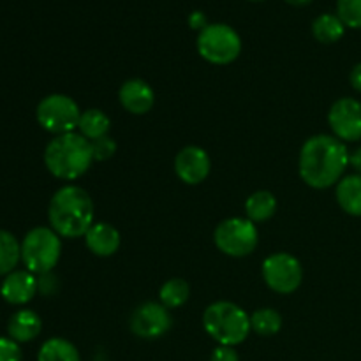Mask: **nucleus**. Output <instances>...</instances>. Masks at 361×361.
Listing matches in <instances>:
<instances>
[{"mask_svg":"<svg viewBox=\"0 0 361 361\" xmlns=\"http://www.w3.org/2000/svg\"><path fill=\"white\" fill-rule=\"evenodd\" d=\"M62 254L60 236L51 228H34L21 242V261L34 275H46L56 267Z\"/></svg>","mask_w":361,"mask_h":361,"instance_id":"nucleus-5","label":"nucleus"},{"mask_svg":"<svg viewBox=\"0 0 361 361\" xmlns=\"http://www.w3.org/2000/svg\"><path fill=\"white\" fill-rule=\"evenodd\" d=\"M42 330V321L34 310H18L11 316L9 323H7V334L9 338L14 342L21 344V342H30L41 334Z\"/></svg>","mask_w":361,"mask_h":361,"instance_id":"nucleus-16","label":"nucleus"},{"mask_svg":"<svg viewBox=\"0 0 361 361\" xmlns=\"http://www.w3.org/2000/svg\"><path fill=\"white\" fill-rule=\"evenodd\" d=\"M337 16L349 28H361V0H337Z\"/></svg>","mask_w":361,"mask_h":361,"instance_id":"nucleus-25","label":"nucleus"},{"mask_svg":"<svg viewBox=\"0 0 361 361\" xmlns=\"http://www.w3.org/2000/svg\"><path fill=\"white\" fill-rule=\"evenodd\" d=\"M37 289L39 281L32 271L14 270L4 279L0 286V295L11 305H25L34 298Z\"/></svg>","mask_w":361,"mask_h":361,"instance_id":"nucleus-14","label":"nucleus"},{"mask_svg":"<svg viewBox=\"0 0 361 361\" xmlns=\"http://www.w3.org/2000/svg\"><path fill=\"white\" fill-rule=\"evenodd\" d=\"M197 51L207 62L228 66L242 53V39L238 32L226 23H210L197 35Z\"/></svg>","mask_w":361,"mask_h":361,"instance_id":"nucleus-6","label":"nucleus"},{"mask_svg":"<svg viewBox=\"0 0 361 361\" xmlns=\"http://www.w3.org/2000/svg\"><path fill=\"white\" fill-rule=\"evenodd\" d=\"M349 157L344 141L330 134H317L309 137L300 150V176L312 189H328L344 178Z\"/></svg>","mask_w":361,"mask_h":361,"instance_id":"nucleus-1","label":"nucleus"},{"mask_svg":"<svg viewBox=\"0 0 361 361\" xmlns=\"http://www.w3.org/2000/svg\"><path fill=\"white\" fill-rule=\"evenodd\" d=\"M204 331L219 345H235L247 341L250 328V316L233 302H215L207 307L203 314Z\"/></svg>","mask_w":361,"mask_h":361,"instance_id":"nucleus-4","label":"nucleus"},{"mask_svg":"<svg viewBox=\"0 0 361 361\" xmlns=\"http://www.w3.org/2000/svg\"><path fill=\"white\" fill-rule=\"evenodd\" d=\"M337 203L345 214L353 217H361V175H349L344 176L337 183Z\"/></svg>","mask_w":361,"mask_h":361,"instance_id":"nucleus-17","label":"nucleus"},{"mask_svg":"<svg viewBox=\"0 0 361 361\" xmlns=\"http://www.w3.org/2000/svg\"><path fill=\"white\" fill-rule=\"evenodd\" d=\"M288 4H291V6H307V4H310L312 0H286Z\"/></svg>","mask_w":361,"mask_h":361,"instance_id":"nucleus-32","label":"nucleus"},{"mask_svg":"<svg viewBox=\"0 0 361 361\" xmlns=\"http://www.w3.org/2000/svg\"><path fill=\"white\" fill-rule=\"evenodd\" d=\"M90 143H92L94 161L104 162L116 154V141L113 140V137L104 136V137H99V140L90 141Z\"/></svg>","mask_w":361,"mask_h":361,"instance_id":"nucleus-26","label":"nucleus"},{"mask_svg":"<svg viewBox=\"0 0 361 361\" xmlns=\"http://www.w3.org/2000/svg\"><path fill=\"white\" fill-rule=\"evenodd\" d=\"M85 243L87 249L97 257H109L120 249L122 238L115 226L108 222H94L85 235Z\"/></svg>","mask_w":361,"mask_h":361,"instance_id":"nucleus-15","label":"nucleus"},{"mask_svg":"<svg viewBox=\"0 0 361 361\" xmlns=\"http://www.w3.org/2000/svg\"><path fill=\"white\" fill-rule=\"evenodd\" d=\"M349 81H351V87L361 94V62L353 67L351 74H349Z\"/></svg>","mask_w":361,"mask_h":361,"instance_id":"nucleus-30","label":"nucleus"},{"mask_svg":"<svg viewBox=\"0 0 361 361\" xmlns=\"http://www.w3.org/2000/svg\"><path fill=\"white\" fill-rule=\"evenodd\" d=\"M173 324V317L169 314V309H166L162 303L157 302H145L140 307H136L130 316L129 326L136 337L147 338H159L164 334H168Z\"/></svg>","mask_w":361,"mask_h":361,"instance_id":"nucleus-10","label":"nucleus"},{"mask_svg":"<svg viewBox=\"0 0 361 361\" xmlns=\"http://www.w3.org/2000/svg\"><path fill=\"white\" fill-rule=\"evenodd\" d=\"M210 361H240L238 353L231 345H219L212 353Z\"/></svg>","mask_w":361,"mask_h":361,"instance_id":"nucleus-28","label":"nucleus"},{"mask_svg":"<svg viewBox=\"0 0 361 361\" xmlns=\"http://www.w3.org/2000/svg\"><path fill=\"white\" fill-rule=\"evenodd\" d=\"M0 361H21L20 344L9 337H0Z\"/></svg>","mask_w":361,"mask_h":361,"instance_id":"nucleus-27","label":"nucleus"},{"mask_svg":"<svg viewBox=\"0 0 361 361\" xmlns=\"http://www.w3.org/2000/svg\"><path fill=\"white\" fill-rule=\"evenodd\" d=\"M111 129V120L102 109H87L81 113L80 123H78V133L88 141L99 140V137L108 136Z\"/></svg>","mask_w":361,"mask_h":361,"instance_id":"nucleus-18","label":"nucleus"},{"mask_svg":"<svg viewBox=\"0 0 361 361\" xmlns=\"http://www.w3.org/2000/svg\"><path fill=\"white\" fill-rule=\"evenodd\" d=\"M118 101L130 115H147L155 104V92L145 80H127L118 90Z\"/></svg>","mask_w":361,"mask_h":361,"instance_id":"nucleus-13","label":"nucleus"},{"mask_svg":"<svg viewBox=\"0 0 361 361\" xmlns=\"http://www.w3.org/2000/svg\"><path fill=\"white\" fill-rule=\"evenodd\" d=\"M94 162L92 143L80 133L55 136L44 150V164L55 178L76 180Z\"/></svg>","mask_w":361,"mask_h":361,"instance_id":"nucleus-3","label":"nucleus"},{"mask_svg":"<svg viewBox=\"0 0 361 361\" xmlns=\"http://www.w3.org/2000/svg\"><path fill=\"white\" fill-rule=\"evenodd\" d=\"M345 25L337 14L324 13L317 16L312 23V34L323 44H334L344 37Z\"/></svg>","mask_w":361,"mask_h":361,"instance_id":"nucleus-20","label":"nucleus"},{"mask_svg":"<svg viewBox=\"0 0 361 361\" xmlns=\"http://www.w3.org/2000/svg\"><path fill=\"white\" fill-rule=\"evenodd\" d=\"M212 169L210 155L201 147L190 145L182 148L175 157L176 176L187 185H200L208 178Z\"/></svg>","mask_w":361,"mask_h":361,"instance_id":"nucleus-12","label":"nucleus"},{"mask_svg":"<svg viewBox=\"0 0 361 361\" xmlns=\"http://www.w3.org/2000/svg\"><path fill=\"white\" fill-rule=\"evenodd\" d=\"M250 328L259 337H274L282 328L281 312H277L275 309H268V307L254 310L250 316Z\"/></svg>","mask_w":361,"mask_h":361,"instance_id":"nucleus-22","label":"nucleus"},{"mask_svg":"<svg viewBox=\"0 0 361 361\" xmlns=\"http://www.w3.org/2000/svg\"><path fill=\"white\" fill-rule=\"evenodd\" d=\"M21 259V243L9 231L0 229V275H9L14 271Z\"/></svg>","mask_w":361,"mask_h":361,"instance_id":"nucleus-23","label":"nucleus"},{"mask_svg":"<svg viewBox=\"0 0 361 361\" xmlns=\"http://www.w3.org/2000/svg\"><path fill=\"white\" fill-rule=\"evenodd\" d=\"M214 242L222 254L231 257H245L256 250L259 233L249 219L231 217L219 222L214 231Z\"/></svg>","mask_w":361,"mask_h":361,"instance_id":"nucleus-8","label":"nucleus"},{"mask_svg":"<svg viewBox=\"0 0 361 361\" xmlns=\"http://www.w3.org/2000/svg\"><path fill=\"white\" fill-rule=\"evenodd\" d=\"M48 221L60 238H80L94 224V201L80 185H66L53 194Z\"/></svg>","mask_w":361,"mask_h":361,"instance_id":"nucleus-2","label":"nucleus"},{"mask_svg":"<svg viewBox=\"0 0 361 361\" xmlns=\"http://www.w3.org/2000/svg\"><path fill=\"white\" fill-rule=\"evenodd\" d=\"M349 164L356 169V173H358V175H361V147L358 148V150L353 152L351 157H349Z\"/></svg>","mask_w":361,"mask_h":361,"instance_id":"nucleus-31","label":"nucleus"},{"mask_svg":"<svg viewBox=\"0 0 361 361\" xmlns=\"http://www.w3.org/2000/svg\"><path fill=\"white\" fill-rule=\"evenodd\" d=\"M37 361H81V358L73 342L62 337H53L41 345Z\"/></svg>","mask_w":361,"mask_h":361,"instance_id":"nucleus-21","label":"nucleus"},{"mask_svg":"<svg viewBox=\"0 0 361 361\" xmlns=\"http://www.w3.org/2000/svg\"><path fill=\"white\" fill-rule=\"evenodd\" d=\"M81 113L83 111L73 97L63 94H51L46 95L39 102L35 116L42 129L55 136H62V134L74 133L78 129Z\"/></svg>","mask_w":361,"mask_h":361,"instance_id":"nucleus-7","label":"nucleus"},{"mask_svg":"<svg viewBox=\"0 0 361 361\" xmlns=\"http://www.w3.org/2000/svg\"><path fill=\"white\" fill-rule=\"evenodd\" d=\"M277 212V197L270 190H257L245 201V215L252 222H264Z\"/></svg>","mask_w":361,"mask_h":361,"instance_id":"nucleus-19","label":"nucleus"},{"mask_svg":"<svg viewBox=\"0 0 361 361\" xmlns=\"http://www.w3.org/2000/svg\"><path fill=\"white\" fill-rule=\"evenodd\" d=\"M328 123L337 140L355 143L361 140V102L355 97H342L331 104Z\"/></svg>","mask_w":361,"mask_h":361,"instance_id":"nucleus-11","label":"nucleus"},{"mask_svg":"<svg viewBox=\"0 0 361 361\" xmlns=\"http://www.w3.org/2000/svg\"><path fill=\"white\" fill-rule=\"evenodd\" d=\"M264 284L279 295H291L303 281L302 263L289 252H275L263 261Z\"/></svg>","mask_w":361,"mask_h":361,"instance_id":"nucleus-9","label":"nucleus"},{"mask_svg":"<svg viewBox=\"0 0 361 361\" xmlns=\"http://www.w3.org/2000/svg\"><path fill=\"white\" fill-rule=\"evenodd\" d=\"M189 284H187V281L178 277L166 281L162 284L161 291H159V300H161V303L166 309H178V307H182L189 300Z\"/></svg>","mask_w":361,"mask_h":361,"instance_id":"nucleus-24","label":"nucleus"},{"mask_svg":"<svg viewBox=\"0 0 361 361\" xmlns=\"http://www.w3.org/2000/svg\"><path fill=\"white\" fill-rule=\"evenodd\" d=\"M189 25L190 28L200 32L203 30L204 27H208V21H207V16H204V13H201V11H194V13L189 16Z\"/></svg>","mask_w":361,"mask_h":361,"instance_id":"nucleus-29","label":"nucleus"}]
</instances>
